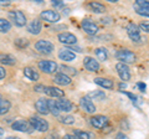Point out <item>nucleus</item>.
<instances>
[{
  "instance_id": "nucleus-1",
  "label": "nucleus",
  "mask_w": 149,
  "mask_h": 139,
  "mask_svg": "<svg viewBox=\"0 0 149 139\" xmlns=\"http://www.w3.org/2000/svg\"><path fill=\"white\" fill-rule=\"evenodd\" d=\"M29 123L32 127V129H36V131H39V132H46L49 129V123L42 118L31 117L29 119Z\"/></svg>"
},
{
  "instance_id": "nucleus-2",
  "label": "nucleus",
  "mask_w": 149,
  "mask_h": 139,
  "mask_svg": "<svg viewBox=\"0 0 149 139\" xmlns=\"http://www.w3.org/2000/svg\"><path fill=\"white\" fill-rule=\"evenodd\" d=\"M116 57H117L119 61H122L123 63H133L136 61V55H134L132 51L129 50H119L116 54Z\"/></svg>"
},
{
  "instance_id": "nucleus-3",
  "label": "nucleus",
  "mask_w": 149,
  "mask_h": 139,
  "mask_svg": "<svg viewBox=\"0 0 149 139\" xmlns=\"http://www.w3.org/2000/svg\"><path fill=\"white\" fill-rule=\"evenodd\" d=\"M11 127L14 131H17V132H24V133H30L32 132L34 129H32V127L30 126L29 120H24V119H19V120H15Z\"/></svg>"
},
{
  "instance_id": "nucleus-4",
  "label": "nucleus",
  "mask_w": 149,
  "mask_h": 139,
  "mask_svg": "<svg viewBox=\"0 0 149 139\" xmlns=\"http://www.w3.org/2000/svg\"><path fill=\"white\" fill-rule=\"evenodd\" d=\"M125 30H127V34H128V36L130 38V40L134 41V42H139V41L142 40V38H141V31H139V27L136 24H129V25H127Z\"/></svg>"
},
{
  "instance_id": "nucleus-5",
  "label": "nucleus",
  "mask_w": 149,
  "mask_h": 139,
  "mask_svg": "<svg viewBox=\"0 0 149 139\" xmlns=\"http://www.w3.org/2000/svg\"><path fill=\"white\" fill-rule=\"evenodd\" d=\"M35 49L41 54H51V51H54V45L47 40H39L35 44Z\"/></svg>"
},
{
  "instance_id": "nucleus-6",
  "label": "nucleus",
  "mask_w": 149,
  "mask_h": 139,
  "mask_svg": "<svg viewBox=\"0 0 149 139\" xmlns=\"http://www.w3.org/2000/svg\"><path fill=\"white\" fill-rule=\"evenodd\" d=\"M10 19L14 21V24L16 26H24L26 24V17L24 15V13L20 11V10H15V11H11L9 14Z\"/></svg>"
},
{
  "instance_id": "nucleus-7",
  "label": "nucleus",
  "mask_w": 149,
  "mask_h": 139,
  "mask_svg": "<svg viewBox=\"0 0 149 139\" xmlns=\"http://www.w3.org/2000/svg\"><path fill=\"white\" fill-rule=\"evenodd\" d=\"M39 68L41 71H44L45 73H52L56 71L57 65L54 61H50V60H41L39 62Z\"/></svg>"
},
{
  "instance_id": "nucleus-8",
  "label": "nucleus",
  "mask_w": 149,
  "mask_h": 139,
  "mask_svg": "<svg viewBox=\"0 0 149 139\" xmlns=\"http://www.w3.org/2000/svg\"><path fill=\"white\" fill-rule=\"evenodd\" d=\"M134 10H136L139 15L149 16V1L137 0V3L134 4Z\"/></svg>"
},
{
  "instance_id": "nucleus-9",
  "label": "nucleus",
  "mask_w": 149,
  "mask_h": 139,
  "mask_svg": "<svg viewBox=\"0 0 149 139\" xmlns=\"http://www.w3.org/2000/svg\"><path fill=\"white\" fill-rule=\"evenodd\" d=\"M91 124L97 129H104L108 124V118L104 115H95L91 118Z\"/></svg>"
},
{
  "instance_id": "nucleus-10",
  "label": "nucleus",
  "mask_w": 149,
  "mask_h": 139,
  "mask_svg": "<svg viewBox=\"0 0 149 139\" xmlns=\"http://www.w3.org/2000/svg\"><path fill=\"white\" fill-rule=\"evenodd\" d=\"M116 70H117L119 77L122 78V81H128L130 78V72H129V68L125 63L123 62H118L116 65Z\"/></svg>"
},
{
  "instance_id": "nucleus-11",
  "label": "nucleus",
  "mask_w": 149,
  "mask_h": 139,
  "mask_svg": "<svg viewBox=\"0 0 149 139\" xmlns=\"http://www.w3.org/2000/svg\"><path fill=\"white\" fill-rule=\"evenodd\" d=\"M83 66L90 72H97L100 70V63L93 57H90V56L85 57V60H83Z\"/></svg>"
},
{
  "instance_id": "nucleus-12",
  "label": "nucleus",
  "mask_w": 149,
  "mask_h": 139,
  "mask_svg": "<svg viewBox=\"0 0 149 139\" xmlns=\"http://www.w3.org/2000/svg\"><path fill=\"white\" fill-rule=\"evenodd\" d=\"M41 17L45 21H49V22H57L60 20V17H61V15L55 10H45L41 13Z\"/></svg>"
},
{
  "instance_id": "nucleus-13",
  "label": "nucleus",
  "mask_w": 149,
  "mask_h": 139,
  "mask_svg": "<svg viewBox=\"0 0 149 139\" xmlns=\"http://www.w3.org/2000/svg\"><path fill=\"white\" fill-rule=\"evenodd\" d=\"M58 41L65 45H74L77 42V39L71 32H62L58 35Z\"/></svg>"
},
{
  "instance_id": "nucleus-14",
  "label": "nucleus",
  "mask_w": 149,
  "mask_h": 139,
  "mask_svg": "<svg viewBox=\"0 0 149 139\" xmlns=\"http://www.w3.org/2000/svg\"><path fill=\"white\" fill-rule=\"evenodd\" d=\"M80 106L83 111H86L87 113H95L96 112V107L95 103L88 98V97H83V98L80 99Z\"/></svg>"
},
{
  "instance_id": "nucleus-15",
  "label": "nucleus",
  "mask_w": 149,
  "mask_h": 139,
  "mask_svg": "<svg viewBox=\"0 0 149 139\" xmlns=\"http://www.w3.org/2000/svg\"><path fill=\"white\" fill-rule=\"evenodd\" d=\"M82 27L88 35H95V34H97V31H98L97 24H95L92 20H88V19L82 21Z\"/></svg>"
},
{
  "instance_id": "nucleus-16",
  "label": "nucleus",
  "mask_w": 149,
  "mask_h": 139,
  "mask_svg": "<svg viewBox=\"0 0 149 139\" xmlns=\"http://www.w3.org/2000/svg\"><path fill=\"white\" fill-rule=\"evenodd\" d=\"M35 108L40 114H47L50 112L49 111V101L45 99V98L37 99L36 103H35Z\"/></svg>"
},
{
  "instance_id": "nucleus-17",
  "label": "nucleus",
  "mask_w": 149,
  "mask_h": 139,
  "mask_svg": "<svg viewBox=\"0 0 149 139\" xmlns=\"http://www.w3.org/2000/svg\"><path fill=\"white\" fill-rule=\"evenodd\" d=\"M57 108L60 109V112H71L73 108V104L71 103V101H68L66 98H61L60 101H56Z\"/></svg>"
},
{
  "instance_id": "nucleus-18",
  "label": "nucleus",
  "mask_w": 149,
  "mask_h": 139,
  "mask_svg": "<svg viewBox=\"0 0 149 139\" xmlns=\"http://www.w3.org/2000/svg\"><path fill=\"white\" fill-rule=\"evenodd\" d=\"M58 57L61 58L62 61H73V60L76 58V55L70 49H61L58 51Z\"/></svg>"
},
{
  "instance_id": "nucleus-19",
  "label": "nucleus",
  "mask_w": 149,
  "mask_h": 139,
  "mask_svg": "<svg viewBox=\"0 0 149 139\" xmlns=\"http://www.w3.org/2000/svg\"><path fill=\"white\" fill-rule=\"evenodd\" d=\"M54 81H55V83H57V85H60V86H67V85L71 83V78H70L67 75H65V73L60 72L55 76Z\"/></svg>"
},
{
  "instance_id": "nucleus-20",
  "label": "nucleus",
  "mask_w": 149,
  "mask_h": 139,
  "mask_svg": "<svg viewBox=\"0 0 149 139\" xmlns=\"http://www.w3.org/2000/svg\"><path fill=\"white\" fill-rule=\"evenodd\" d=\"M45 93L54 97V98H60V97H63V91L61 88H57V87H46L45 88Z\"/></svg>"
},
{
  "instance_id": "nucleus-21",
  "label": "nucleus",
  "mask_w": 149,
  "mask_h": 139,
  "mask_svg": "<svg viewBox=\"0 0 149 139\" xmlns=\"http://www.w3.org/2000/svg\"><path fill=\"white\" fill-rule=\"evenodd\" d=\"M27 31H29L30 34H32V35L40 34V31H41V22L39 20L30 21L29 25H27Z\"/></svg>"
},
{
  "instance_id": "nucleus-22",
  "label": "nucleus",
  "mask_w": 149,
  "mask_h": 139,
  "mask_svg": "<svg viewBox=\"0 0 149 139\" xmlns=\"http://www.w3.org/2000/svg\"><path fill=\"white\" fill-rule=\"evenodd\" d=\"M95 83L101 86V87H104V88H108V90L113 88V82H112L111 80H108V78L97 77V78H95Z\"/></svg>"
},
{
  "instance_id": "nucleus-23",
  "label": "nucleus",
  "mask_w": 149,
  "mask_h": 139,
  "mask_svg": "<svg viewBox=\"0 0 149 139\" xmlns=\"http://www.w3.org/2000/svg\"><path fill=\"white\" fill-rule=\"evenodd\" d=\"M0 62L3 65H9V66H11V65H15L16 60L14 56L9 54H0Z\"/></svg>"
},
{
  "instance_id": "nucleus-24",
  "label": "nucleus",
  "mask_w": 149,
  "mask_h": 139,
  "mask_svg": "<svg viewBox=\"0 0 149 139\" xmlns=\"http://www.w3.org/2000/svg\"><path fill=\"white\" fill-rule=\"evenodd\" d=\"M24 75H25V77H27L31 81H37L39 80V73H37L35 70L31 68V67H25L24 68Z\"/></svg>"
},
{
  "instance_id": "nucleus-25",
  "label": "nucleus",
  "mask_w": 149,
  "mask_h": 139,
  "mask_svg": "<svg viewBox=\"0 0 149 139\" xmlns=\"http://www.w3.org/2000/svg\"><path fill=\"white\" fill-rule=\"evenodd\" d=\"M88 8H90L93 13H97V14H101V13H104L106 11L104 5H102L101 3H96V1L88 3Z\"/></svg>"
},
{
  "instance_id": "nucleus-26",
  "label": "nucleus",
  "mask_w": 149,
  "mask_h": 139,
  "mask_svg": "<svg viewBox=\"0 0 149 139\" xmlns=\"http://www.w3.org/2000/svg\"><path fill=\"white\" fill-rule=\"evenodd\" d=\"M88 98L95 99V101H102L106 98V95H104V92H102V91H92L88 93Z\"/></svg>"
},
{
  "instance_id": "nucleus-27",
  "label": "nucleus",
  "mask_w": 149,
  "mask_h": 139,
  "mask_svg": "<svg viewBox=\"0 0 149 139\" xmlns=\"http://www.w3.org/2000/svg\"><path fill=\"white\" fill-rule=\"evenodd\" d=\"M10 102L8 99L0 98V114H5L9 109H10Z\"/></svg>"
},
{
  "instance_id": "nucleus-28",
  "label": "nucleus",
  "mask_w": 149,
  "mask_h": 139,
  "mask_svg": "<svg viewBox=\"0 0 149 139\" xmlns=\"http://www.w3.org/2000/svg\"><path fill=\"white\" fill-rule=\"evenodd\" d=\"M95 52L97 55V57H98L101 61H104V60H107V57H108V54H107V50L104 47H98L95 50Z\"/></svg>"
},
{
  "instance_id": "nucleus-29",
  "label": "nucleus",
  "mask_w": 149,
  "mask_h": 139,
  "mask_svg": "<svg viewBox=\"0 0 149 139\" xmlns=\"http://www.w3.org/2000/svg\"><path fill=\"white\" fill-rule=\"evenodd\" d=\"M73 136L77 139H90V134L85 131H81V129H74L73 131Z\"/></svg>"
},
{
  "instance_id": "nucleus-30",
  "label": "nucleus",
  "mask_w": 149,
  "mask_h": 139,
  "mask_svg": "<svg viewBox=\"0 0 149 139\" xmlns=\"http://www.w3.org/2000/svg\"><path fill=\"white\" fill-rule=\"evenodd\" d=\"M11 29V24L5 19H0V32H8Z\"/></svg>"
},
{
  "instance_id": "nucleus-31",
  "label": "nucleus",
  "mask_w": 149,
  "mask_h": 139,
  "mask_svg": "<svg viewBox=\"0 0 149 139\" xmlns=\"http://www.w3.org/2000/svg\"><path fill=\"white\" fill-rule=\"evenodd\" d=\"M49 111L54 115H58L60 114V109L57 108V104H56V101H49Z\"/></svg>"
},
{
  "instance_id": "nucleus-32",
  "label": "nucleus",
  "mask_w": 149,
  "mask_h": 139,
  "mask_svg": "<svg viewBox=\"0 0 149 139\" xmlns=\"http://www.w3.org/2000/svg\"><path fill=\"white\" fill-rule=\"evenodd\" d=\"M15 45L20 49H24L29 45V41H27L26 39H17V40H15Z\"/></svg>"
},
{
  "instance_id": "nucleus-33",
  "label": "nucleus",
  "mask_w": 149,
  "mask_h": 139,
  "mask_svg": "<svg viewBox=\"0 0 149 139\" xmlns=\"http://www.w3.org/2000/svg\"><path fill=\"white\" fill-rule=\"evenodd\" d=\"M61 122L63 124H73L74 123V118L72 117V115H66V117L61 118Z\"/></svg>"
},
{
  "instance_id": "nucleus-34",
  "label": "nucleus",
  "mask_w": 149,
  "mask_h": 139,
  "mask_svg": "<svg viewBox=\"0 0 149 139\" xmlns=\"http://www.w3.org/2000/svg\"><path fill=\"white\" fill-rule=\"evenodd\" d=\"M61 70L62 71H65V72H62V73H65V75H66V73H71V75H76V70L74 68H72V67H68V66H61Z\"/></svg>"
},
{
  "instance_id": "nucleus-35",
  "label": "nucleus",
  "mask_w": 149,
  "mask_h": 139,
  "mask_svg": "<svg viewBox=\"0 0 149 139\" xmlns=\"http://www.w3.org/2000/svg\"><path fill=\"white\" fill-rule=\"evenodd\" d=\"M139 29H141L142 31H146V32H149V22H141V25H139Z\"/></svg>"
},
{
  "instance_id": "nucleus-36",
  "label": "nucleus",
  "mask_w": 149,
  "mask_h": 139,
  "mask_svg": "<svg viewBox=\"0 0 149 139\" xmlns=\"http://www.w3.org/2000/svg\"><path fill=\"white\" fill-rule=\"evenodd\" d=\"M120 92H122V93H124V95H127V96L129 97V98H130V99H132V101H133V103H134V102H136V99H137V97H136V96H134L133 93H129V92H125V91H120Z\"/></svg>"
},
{
  "instance_id": "nucleus-37",
  "label": "nucleus",
  "mask_w": 149,
  "mask_h": 139,
  "mask_svg": "<svg viewBox=\"0 0 149 139\" xmlns=\"http://www.w3.org/2000/svg\"><path fill=\"white\" fill-rule=\"evenodd\" d=\"M45 88H46V87L42 86V85H37V86H35V91H37V92H45Z\"/></svg>"
},
{
  "instance_id": "nucleus-38",
  "label": "nucleus",
  "mask_w": 149,
  "mask_h": 139,
  "mask_svg": "<svg viewBox=\"0 0 149 139\" xmlns=\"http://www.w3.org/2000/svg\"><path fill=\"white\" fill-rule=\"evenodd\" d=\"M116 139H129V138L125 136L124 133H118L117 136H116Z\"/></svg>"
},
{
  "instance_id": "nucleus-39",
  "label": "nucleus",
  "mask_w": 149,
  "mask_h": 139,
  "mask_svg": "<svg viewBox=\"0 0 149 139\" xmlns=\"http://www.w3.org/2000/svg\"><path fill=\"white\" fill-rule=\"evenodd\" d=\"M52 5H54V6H62L63 3L61 1V0H54V1H52Z\"/></svg>"
},
{
  "instance_id": "nucleus-40",
  "label": "nucleus",
  "mask_w": 149,
  "mask_h": 139,
  "mask_svg": "<svg viewBox=\"0 0 149 139\" xmlns=\"http://www.w3.org/2000/svg\"><path fill=\"white\" fill-rule=\"evenodd\" d=\"M138 88L141 90L142 92H144V91H146V88H147L146 83H142V82H139V83H138Z\"/></svg>"
},
{
  "instance_id": "nucleus-41",
  "label": "nucleus",
  "mask_w": 149,
  "mask_h": 139,
  "mask_svg": "<svg viewBox=\"0 0 149 139\" xmlns=\"http://www.w3.org/2000/svg\"><path fill=\"white\" fill-rule=\"evenodd\" d=\"M5 75H6V73H5V70H4L1 66H0V80H3V78L5 77Z\"/></svg>"
},
{
  "instance_id": "nucleus-42",
  "label": "nucleus",
  "mask_w": 149,
  "mask_h": 139,
  "mask_svg": "<svg viewBox=\"0 0 149 139\" xmlns=\"http://www.w3.org/2000/svg\"><path fill=\"white\" fill-rule=\"evenodd\" d=\"M62 139H77V138L74 137L73 134H66V136H65Z\"/></svg>"
},
{
  "instance_id": "nucleus-43",
  "label": "nucleus",
  "mask_w": 149,
  "mask_h": 139,
  "mask_svg": "<svg viewBox=\"0 0 149 139\" xmlns=\"http://www.w3.org/2000/svg\"><path fill=\"white\" fill-rule=\"evenodd\" d=\"M10 1L9 0H0V5H9Z\"/></svg>"
},
{
  "instance_id": "nucleus-44",
  "label": "nucleus",
  "mask_w": 149,
  "mask_h": 139,
  "mask_svg": "<svg viewBox=\"0 0 149 139\" xmlns=\"http://www.w3.org/2000/svg\"><path fill=\"white\" fill-rule=\"evenodd\" d=\"M46 139H57V136H55V134H51V136H49Z\"/></svg>"
},
{
  "instance_id": "nucleus-45",
  "label": "nucleus",
  "mask_w": 149,
  "mask_h": 139,
  "mask_svg": "<svg viewBox=\"0 0 149 139\" xmlns=\"http://www.w3.org/2000/svg\"><path fill=\"white\" fill-rule=\"evenodd\" d=\"M3 136H4V129L0 127V137H3Z\"/></svg>"
},
{
  "instance_id": "nucleus-46",
  "label": "nucleus",
  "mask_w": 149,
  "mask_h": 139,
  "mask_svg": "<svg viewBox=\"0 0 149 139\" xmlns=\"http://www.w3.org/2000/svg\"><path fill=\"white\" fill-rule=\"evenodd\" d=\"M123 87L125 88V83H120V85H119V88H123Z\"/></svg>"
},
{
  "instance_id": "nucleus-47",
  "label": "nucleus",
  "mask_w": 149,
  "mask_h": 139,
  "mask_svg": "<svg viewBox=\"0 0 149 139\" xmlns=\"http://www.w3.org/2000/svg\"><path fill=\"white\" fill-rule=\"evenodd\" d=\"M6 139H19V138H16V137H9V138H6Z\"/></svg>"
}]
</instances>
